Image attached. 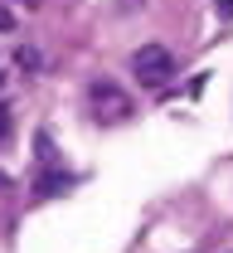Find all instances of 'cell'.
<instances>
[{"instance_id":"5","label":"cell","mask_w":233,"mask_h":253,"mask_svg":"<svg viewBox=\"0 0 233 253\" xmlns=\"http://www.w3.org/2000/svg\"><path fill=\"white\" fill-rule=\"evenodd\" d=\"M219 15H224V20H233V0H219Z\"/></svg>"},{"instance_id":"3","label":"cell","mask_w":233,"mask_h":253,"mask_svg":"<svg viewBox=\"0 0 233 253\" xmlns=\"http://www.w3.org/2000/svg\"><path fill=\"white\" fill-rule=\"evenodd\" d=\"M68 185H73V175H64V170H49V175H39V180H34V195H39V200H49V195H64Z\"/></svg>"},{"instance_id":"1","label":"cell","mask_w":233,"mask_h":253,"mask_svg":"<svg viewBox=\"0 0 233 253\" xmlns=\"http://www.w3.org/2000/svg\"><path fill=\"white\" fill-rule=\"evenodd\" d=\"M132 68H136V83H141V88H166L170 78H175V59H170L161 44H146V49H136Z\"/></svg>"},{"instance_id":"2","label":"cell","mask_w":233,"mask_h":253,"mask_svg":"<svg viewBox=\"0 0 233 253\" xmlns=\"http://www.w3.org/2000/svg\"><path fill=\"white\" fill-rule=\"evenodd\" d=\"M93 102H98V117H102V122H122V117H127V107H132L127 93H122V88H112V83H98V88H93Z\"/></svg>"},{"instance_id":"4","label":"cell","mask_w":233,"mask_h":253,"mask_svg":"<svg viewBox=\"0 0 233 253\" xmlns=\"http://www.w3.org/2000/svg\"><path fill=\"white\" fill-rule=\"evenodd\" d=\"M5 30H15V15H10V10L0 5V34H5Z\"/></svg>"},{"instance_id":"6","label":"cell","mask_w":233,"mask_h":253,"mask_svg":"<svg viewBox=\"0 0 233 253\" xmlns=\"http://www.w3.org/2000/svg\"><path fill=\"white\" fill-rule=\"evenodd\" d=\"M5 131H10V112L0 107V136H5Z\"/></svg>"},{"instance_id":"8","label":"cell","mask_w":233,"mask_h":253,"mask_svg":"<svg viewBox=\"0 0 233 253\" xmlns=\"http://www.w3.org/2000/svg\"><path fill=\"white\" fill-rule=\"evenodd\" d=\"M0 88H5V68H0Z\"/></svg>"},{"instance_id":"7","label":"cell","mask_w":233,"mask_h":253,"mask_svg":"<svg viewBox=\"0 0 233 253\" xmlns=\"http://www.w3.org/2000/svg\"><path fill=\"white\" fill-rule=\"evenodd\" d=\"M5 185H10V180H5V170H0V190H5Z\"/></svg>"}]
</instances>
